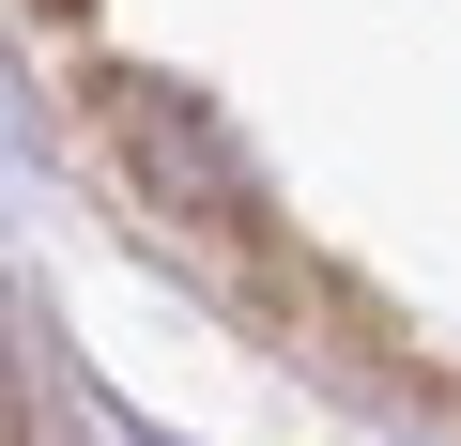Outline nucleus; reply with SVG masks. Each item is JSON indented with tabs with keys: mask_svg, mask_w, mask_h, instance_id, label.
Here are the masks:
<instances>
[{
	"mask_svg": "<svg viewBox=\"0 0 461 446\" xmlns=\"http://www.w3.org/2000/svg\"><path fill=\"white\" fill-rule=\"evenodd\" d=\"M0 446H16V415H0Z\"/></svg>",
	"mask_w": 461,
	"mask_h": 446,
	"instance_id": "nucleus-2",
	"label": "nucleus"
},
{
	"mask_svg": "<svg viewBox=\"0 0 461 446\" xmlns=\"http://www.w3.org/2000/svg\"><path fill=\"white\" fill-rule=\"evenodd\" d=\"M108 139H123V169H139L169 215H200V232H247V169H230V139H215L185 93H154V77H108Z\"/></svg>",
	"mask_w": 461,
	"mask_h": 446,
	"instance_id": "nucleus-1",
	"label": "nucleus"
}]
</instances>
